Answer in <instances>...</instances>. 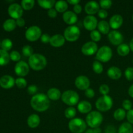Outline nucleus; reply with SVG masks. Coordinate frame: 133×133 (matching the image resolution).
Wrapping results in <instances>:
<instances>
[{"instance_id": "obj_1", "label": "nucleus", "mask_w": 133, "mask_h": 133, "mask_svg": "<svg viewBox=\"0 0 133 133\" xmlns=\"http://www.w3.org/2000/svg\"><path fill=\"white\" fill-rule=\"evenodd\" d=\"M30 103L32 109L38 112L45 111L50 106L49 99L44 94H35L32 96Z\"/></svg>"}, {"instance_id": "obj_2", "label": "nucleus", "mask_w": 133, "mask_h": 133, "mask_svg": "<svg viewBox=\"0 0 133 133\" xmlns=\"http://www.w3.org/2000/svg\"><path fill=\"white\" fill-rule=\"evenodd\" d=\"M29 65L33 70L40 71L45 68L47 65V60L42 55L35 53L29 58Z\"/></svg>"}, {"instance_id": "obj_3", "label": "nucleus", "mask_w": 133, "mask_h": 133, "mask_svg": "<svg viewBox=\"0 0 133 133\" xmlns=\"http://www.w3.org/2000/svg\"><path fill=\"white\" fill-rule=\"evenodd\" d=\"M103 117L102 114L97 111H92L88 113L86 117L87 124L91 128L95 129L99 127L102 123Z\"/></svg>"}, {"instance_id": "obj_4", "label": "nucleus", "mask_w": 133, "mask_h": 133, "mask_svg": "<svg viewBox=\"0 0 133 133\" xmlns=\"http://www.w3.org/2000/svg\"><path fill=\"white\" fill-rule=\"evenodd\" d=\"M69 129L73 133H83L87 129V123L81 118H74L68 123Z\"/></svg>"}, {"instance_id": "obj_5", "label": "nucleus", "mask_w": 133, "mask_h": 133, "mask_svg": "<svg viewBox=\"0 0 133 133\" xmlns=\"http://www.w3.org/2000/svg\"><path fill=\"white\" fill-rule=\"evenodd\" d=\"M113 100L110 96L106 95L100 97L96 101V107L98 110L102 112H106L110 110L112 107Z\"/></svg>"}, {"instance_id": "obj_6", "label": "nucleus", "mask_w": 133, "mask_h": 133, "mask_svg": "<svg viewBox=\"0 0 133 133\" xmlns=\"http://www.w3.org/2000/svg\"><path fill=\"white\" fill-rule=\"evenodd\" d=\"M62 101L69 106H74L79 102V96L76 92L74 90H67L63 92L61 96Z\"/></svg>"}, {"instance_id": "obj_7", "label": "nucleus", "mask_w": 133, "mask_h": 133, "mask_svg": "<svg viewBox=\"0 0 133 133\" xmlns=\"http://www.w3.org/2000/svg\"><path fill=\"white\" fill-rule=\"evenodd\" d=\"M112 57V51L110 47L103 45L98 49L96 53V59L99 62H107Z\"/></svg>"}, {"instance_id": "obj_8", "label": "nucleus", "mask_w": 133, "mask_h": 133, "mask_svg": "<svg viewBox=\"0 0 133 133\" xmlns=\"http://www.w3.org/2000/svg\"><path fill=\"white\" fill-rule=\"evenodd\" d=\"M81 35L80 29L76 25L68 27L64 32V36L68 42H75L78 40Z\"/></svg>"}, {"instance_id": "obj_9", "label": "nucleus", "mask_w": 133, "mask_h": 133, "mask_svg": "<svg viewBox=\"0 0 133 133\" xmlns=\"http://www.w3.org/2000/svg\"><path fill=\"white\" fill-rule=\"evenodd\" d=\"M42 36V30L36 25H32L29 27L25 31V38L31 42H35L38 40Z\"/></svg>"}, {"instance_id": "obj_10", "label": "nucleus", "mask_w": 133, "mask_h": 133, "mask_svg": "<svg viewBox=\"0 0 133 133\" xmlns=\"http://www.w3.org/2000/svg\"><path fill=\"white\" fill-rule=\"evenodd\" d=\"M16 74L19 77H25L29 71V65L24 61H19L14 67Z\"/></svg>"}, {"instance_id": "obj_11", "label": "nucleus", "mask_w": 133, "mask_h": 133, "mask_svg": "<svg viewBox=\"0 0 133 133\" xmlns=\"http://www.w3.org/2000/svg\"><path fill=\"white\" fill-rule=\"evenodd\" d=\"M9 14L13 19H18L22 18L23 15V8L18 3L11 4L8 9Z\"/></svg>"}, {"instance_id": "obj_12", "label": "nucleus", "mask_w": 133, "mask_h": 133, "mask_svg": "<svg viewBox=\"0 0 133 133\" xmlns=\"http://www.w3.org/2000/svg\"><path fill=\"white\" fill-rule=\"evenodd\" d=\"M97 45L94 42H88L81 48V52L87 56H91L97 52Z\"/></svg>"}, {"instance_id": "obj_13", "label": "nucleus", "mask_w": 133, "mask_h": 133, "mask_svg": "<svg viewBox=\"0 0 133 133\" xmlns=\"http://www.w3.org/2000/svg\"><path fill=\"white\" fill-rule=\"evenodd\" d=\"M108 38L112 44L115 45H119L123 41V35L120 32L116 30L110 31L108 35Z\"/></svg>"}, {"instance_id": "obj_14", "label": "nucleus", "mask_w": 133, "mask_h": 133, "mask_svg": "<svg viewBox=\"0 0 133 133\" xmlns=\"http://www.w3.org/2000/svg\"><path fill=\"white\" fill-rule=\"evenodd\" d=\"M75 84L78 89L81 90H86L89 88L90 82L89 79L84 75H80L77 77L75 81Z\"/></svg>"}, {"instance_id": "obj_15", "label": "nucleus", "mask_w": 133, "mask_h": 133, "mask_svg": "<svg viewBox=\"0 0 133 133\" xmlns=\"http://www.w3.org/2000/svg\"><path fill=\"white\" fill-rule=\"evenodd\" d=\"M97 19L95 16L92 15L87 16L83 20V25L85 29L88 31H94L95 29L97 27Z\"/></svg>"}, {"instance_id": "obj_16", "label": "nucleus", "mask_w": 133, "mask_h": 133, "mask_svg": "<svg viewBox=\"0 0 133 133\" xmlns=\"http://www.w3.org/2000/svg\"><path fill=\"white\" fill-rule=\"evenodd\" d=\"M15 80L10 75H3L0 78V86L5 89H9L14 87Z\"/></svg>"}, {"instance_id": "obj_17", "label": "nucleus", "mask_w": 133, "mask_h": 133, "mask_svg": "<svg viewBox=\"0 0 133 133\" xmlns=\"http://www.w3.org/2000/svg\"><path fill=\"white\" fill-rule=\"evenodd\" d=\"M85 12L89 15H93V14L98 13L99 10V4L96 1H91L87 3L84 6Z\"/></svg>"}, {"instance_id": "obj_18", "label": "nucleus", "mask_w": 133, "mask_h": 133, "mask_svg": "<svg viewBox=\"0 0 133 133\" xmlns=\"http://www.w3.org/2000/svg\"><path fill=\"white\" fill-rule=\"evenodd\" d=\"M123 22V19L122 16L119 14H114L110 18L109 21L110 27L113 29H118L122 25Z\"/></svg>"}, {"instance_id": "obj_19", "label": "nucleus", "mask_w": 133, "mask_h": 133, "mask_svg": "<svg viewBox=\"0 0 133 133\" xmlns=\"http://www.w3.org/2000/svg\"><path fill=\"white\" fill-rule=\"evenodd\" d=\"M65 40L66 39L64 36L59 34H57L51 36L49 44L54 48H60L64 44Z\"/></svg>"}, {"instance_id": "obj_20", "label": "nucleus", "mask_w": 133, "mask_h": 133, "mask_svg": "<svg viewBox=\"0 0 133 133\" xmlns=\"http://www.w3.org/2000/svg\"><path fill=\"white\" fill-rule=\"evenodd\" d=\"M63 20L68 25H73L77 21V16L74 12L66 11L63 14Z\"/></svg>"}, {"instance_id": "obj_21", "label": "nucleus", "mask_w": 133, "mask_h": 133, "mask_svg": "<svg viewBox=\"0 0 133 133\" xmlns=\"http://www.w3.org/2000/svg\"><path fill=\"white\" fill-rule=\"evenodd\" d=\"M122 73L120 69L116 66H112L107 70V75L113 80H118L122 77Z\"/></svg>"}, {"instance_id": "obj_22", "label": "nucleus", "mask_w": 133, "mask_h": 133, "mask_svg": "<svg viewBox=\"0 0 133 133\" xmlns=\"http://www.w3.org/2000/svg\"><path fill=\"white\" fill-rule=\"evenodd\" d=\"M47 96L49 99L52 101H57L61 97V92L58 88H49L47 93Z\"/></svg>"}, {"instance_id": "obj_23", "label": "nucleus", "mask_w": 133, "mask_h": 133, "mask_svg": "<svg viewBox=\"0 0 133 133\" xmlns=\"http://www.w3.org/2000/svg\"><path fill=\"white\" fill-rule=\"evenodd\" d=\"M40 123V118L37 114H32L29 116L27 119V125L31 128L34 129L37 127Z\"/></svg>"}, {"instance_id": "obj_24", "label": "nucleus", "mask_w": 133, "mask_h": 133, "mask_svg": "<svg viewBox=\"0 0 133 133\" xmlns=\"http://www.w3.org/2000/svg\"><path fill=\"white\" fill-rule=\"evenodd\" d=\"M77 109L81 113L87 114L90 113L92 110V105L90 102L87 101H81L77 105Z\"/></svg>"}, {"instance_id": "obj_25", "label": "nucleus", "mask_w": 133, "mask_h": 133, "mask_svg": "<svg viewBox=\"0 0 133 133\" xmlns=\"http://www.w3.org/2000/svg\"><path fill=\"white\" fill-rule=\"evenodd\" d=\"M110 25L107 22L104 20L100 21L97 24L99 31L104 35H107L110 32Z\"/></svg>"}, {"instance_id": "obj_26", "label": "nucleus", "mask_w": 133, "mask_h": 133, "mask_svg": "<svg viewBox=\"0 0 133 133\" xmlns=\"http://www.w3.org/2000/svg\"><path fill=\"white\" fill-rule=\"evenodd\" d=\"M16 22L14 19H8L3 23V29L7 32H10L15 29L16 27Z\"/></svg>"}, {"instance_id": "obj_27", "label": "nucleus", "mask_w": 133, "mask_h": 133, "mask_svg": "<svg viewBox=\"0 0 133 133\" xmlns=\"http://www.w3.org/2000/svg\"><path fill=\"white\" fill-rule=\"evenodd\" d=\"M130 50V47L126 44H122L117 48V52H118V55L122 57H125L127 56V55L129 53Z\"/></svg>"}, {"instance_id": "obj_28", "label": "nucleus", "mask_w": 133, "mask_h": 133, "mask_svg": "<svg viewBox=\"0 0 133 133\" xmlns=\"http://www.w3.org/2000/svg\"><path fill=\"white\" fill-rule=\"evenodd\" d=\"M55 10L58 12H66L68 6L67 1H63V0H61V1H58L56 2L55 5Z\"/></svg>"}, {"instance_id": "obj_29", "label": "nucleus", "mask_w": 133, "mask_h": 133, "mask_svg": "<svg viewBox=\"0 0 133 133\" xmlns=\"http://www.w3.org/2000/svg\"><path fill=\"white\" fill-rule=\"evenodd\" d=\"M10 59V55L8 52L2 49H0V66L7 64Z\"/></svg>"}, {"instance_id": "obj_30", "label": "nucleus", "mask_w": 133, "mask_h": 133, "mask_svg": "<svg viewBox=\"0 0 133 133\" xmlns=\"http://www.w3.org/2000/svg\"><path fill=\"white\" fill-rule=\"evenodd\" d=\"M118 133H133L132 125L129 122H125L122 123L118 130Z\"/></svg>"}, {"instance_id": "obj_31", "label": "nucleus", "mask_w": 133, "mask_h": 133, "mask_svg": "<svg viewBox=\"0 0 133 133\" xmlns=\"http://www.w3.org/2000/svg\"><path fill=\"white\" fill-rule=\"evenodd\" d=\"M38 3L41 7L49 10L55 5L56 2L55 0H38Z\"/></svg>"}, {"instance_id": "obj_32", "label": "nucleus", "mask_w": 133, "mask_h": 133, "mask_svg": "<svg viewBox=\"0 0 133 133\" xmlns=\"http://www.w3.org/2000/svg\"><path fill=\"white\" fill-rule=\"evenodd\" d=\"M127 114L123 109H118L114 113V118L117 121H122L124 119Z\"/></svg>"}, {"instance_id": "obj_33", "label": "nucleus", "mask_w": 133, "mask_h": 133, "mask_svg": "<svg viewBox=\"0 0 133 133\" xmlns=\"http://www.w3.org/2000/svg\"><path fill=\"white\" fill-rule=\"evenodd\" d=\"M35 3L34 0H23L21 3V6L24 10H29L33 8Z\"/></svg>"}, {"instance_id": "obj_34", "label": "nucleus", "mask_w": 133, "mask_h": 133, "mask_svg": "<svg viewBox=\"0 0 133 133\" xmlns=\"http://www.w3.org/2000/svg\"><path fill=\"white\" fill-rule=\"evenodd\" d=\"M1 47L2 49L6 51L11 49L12 47V42L11 40L9 38L4 39L2 42L1 43Z\"/></svg>"}, {"instance_id": "obj_35", "label": "nucleus", "mask_w": 133, "mask_h": 133, "mask_svg": "<svg viewBox=\"0 0 133 133\" xmlns=\"http://www.w3.org/2000/svg\"><path fill=\"white\" fill-rule=\"evenodd\" d=\"M76 109L75 108L70 107L67 108L64 112L65 116L68 119H74V117L76 115Z\"/></svg>"}, {"instance_id": "obj_36", "label": "nucleus", "mask_w": 133, "mask_h": 133, "mask_svg": "<svg viewBox=\"0 0 133 133\" xmlns=\"http://www.w3.org/2000/svg\"><path fill=\"white\" fill-rule=\"evenodd\" d=\"M92 68H93V70L94 71V72L97 74H101L103 71V66L102 64L98 61H96L94 62Z\"/></svg>"}, {"instance_id": "obj_37", "label": "nucleus", "mask_w": 133, "mask_h": 133, "mask_svg": "<svg viewBox=\"0 0 133 133\" xmlns=\"http://www.w3.org/2000/svg\"><path fill=\"white\" fill-rule=\"evenodd\" d=\"M22 53L26 57H30L33 55V49L29 45H24L22 48Z\"/></svg>"}, {"instance_id": "obj_38", "label": "nucleus", "mask_w": 133, "mask_h": 133, "mask_svg": "<svg viewBox=\"0 0 133 133\" xmlns=\"http://www.w3.org/2000/svg\"><path fill=\"white\" fill-rule=\"evenodd\" d=\"M90 38L94 42H99L101 38V33H100L99 31H97V30H94V31H91Z\"/></svg>"}, {"instance_id": "obj_39", "label": "nucleus", "mask_w": 133, "mask_h": 133, "mask_svg": "<svg viewBox=\"0 0 133 133\" xmlns=\"http://www.w3.org/2000/svg\"><path fill=\"white\" fill-rule=\"evenodd\" d=\"M15 84L19 88H25L27 84V82L24 78L19 77L15 80Z\"/></svg>"}, {"instance_id": "obj_40", "label": "nucleus", "mask_w": 133, "mask_h": 133, "mask_svg": "<svg viewBox=\"0 0 133 133\" xmlns=\"http://www.w3.org/2000/svg\"><path fill=\"white\" fill-rule=\"evenodd\" d=\"M112 5V2L110 0H101L99 1V5L103 9H110Z\"/></svg>"}, {"instance_id": "obj_41", "label": "nucleus", "mask_w": 133, "mask_h": 133, "mask_svg": "<svg viewBox=\"0 0 133 133\" xmlns=\"http://www.w3.org/2000/svg\"><path fill=\"white\" fill-rule=\"evenodd\" d=\"M10 58L15 62H19L21 58V55L17 51H12L10 53Z\"/></svg>"}, {"instance_id": "obj_42", "label": "nucleus", "mask_w": 133, "mask_h": 133, "mask_svg": "<svg viewBox=\"0 0 133 133\" xmlns=\"http://www.w3.org/2000/svg\"><path fill=\"white\" fill-rule=\"evenodd\" d=\"M125 76L128 81L133 80V68L129 67L125 71Z\"/></svg>"}, {"instance_id": "obj_43", "label": "nucleus", "mask_w": 133, "mask_h": 133, "mask_svg": "<svg viewBox=\"0 0 133 133\" xmlns=\"http://www.w3.org/2000/svg\"><path fill=\"white\" fill-rule=\"evenodd\" d=\"M109 91H110V88H109V86L107 84H101L99 87V92L103 96H106L109 94Z\"/></svg>"}, {"instance_id": "obj_44", "label": "nucleus", "mask_w": 133, "mask_h": 133, "mask_svg": "<svg viewBox=\"0 0 133 133\" xmlns=\"http://www.w3.org/2000/svg\"><path fill=\"white\" fill-rule=\"evenodd\" d=\"M122 106H123V109L126 110H130L132 109V104L130 100L125 99L123 101V103H122Z\"/></svg>"}, {"instance_id": "obj_45", "label": "nucleus", "mask_w": 133, "mask_h": 133, "mask_svg": "<svg viewBox=\"0 0 133 133\" xmlns=\"http://www.w3.org/2000/svg\"><path fill=\"white\" fill-rule=\"evenodd\" d=\"M51 38V37L48 34H43L40 37V40H41L42 42L44 44H48V43L50 42Z\"/></svg>"}, {"instance_id": "obj_46", "label": "nucleus", "mask_w": 133, "mask_h": 133, "mask_svg": "<svg viewBox=\"0 0 133 133\" xmlns=\"http://www.w3.org/2000/svg\"><path fill=\"white\" fill-rule=\"evenodd\" d=\"M37 91L38 88L35 85H31L28 87V88H27V92H28L29 94L30 95H34V96H35V94L37 92Z\"/></svg>"}, {"instance_id": "obj_47", "label": "nucleus", "mask_w": 133, "mask_h": 133, "mask_svg": "<svg viewBox=\"0 0 133 133\" xmlns=\"http://www.w3.org/2000/svg\"><path fill=\"white\" fill-rule=\"evenodd\" d=\"M85 96L88 98H92L95 96V92L91 88H88L85 90Z\"/></svg>"}, {"instance_id": "obj_48", "label": "nucleus", "mask_w": 133, "mask_h": 133, "mask_svg": "<svg viewBox=\"0 0 133 133\" xmlns=\"http://www.w3.org/2000/svg\"><path fill=\"white\" fill-rule=\"evenodd\" d=\"M127 118L129 123L133 124V109L129 110L127 113Z\"/></svg>"}, {"instance_id": "obj_49", "label": "nucleus", "mask_w": 133, "mask_h": 133, "mask_svg": "<svg viewBox=\"0 0 133 133\" xmlns=\"http://www.w3.org/2000/svg\"><path fill=\"white\" fill-rule=\"evenodd\" d=\"M98 16L99 18H102V19H105L108 16L107 11L105 10V9H101V10H99Z\"/></svg>"}, {"instance_id": "obj_50", "label": "nucleus", "mask_w": 133, "mask_h": 133, "mask_svg": "<svg viewBox=\"0 0 133 133\" xmlns=\"http://www.w3.org/2000/svg\"><path fill=\"white\" fill-rule=\"evenodd\" d=\"M48 14L49 16V17L51 18H54L55 17H57V11L54 9H49L48 11Z\"/></svg>"}, {"instance_id": "obj_51", "label": "nucleus", "mask_w": 133, "mask_h": 133, "mask_svg": "<svg viewBox=\"0 0 133 133\" xmlns=\"http://www.w3.org/2000/svg\"><path fill=\"white\" fill-rule=\"evenodd\" d=\"M16 25L19 27H22L25 25V19L22 18H19L18 19H17L16 20Z\"/></svg>"}, {"instance_id": "obj_52", "label": "nucleus", "mask_w": 133, "mask_h": 133, "mask_svg": "<svg viewBox=\"0 0 133 133\" xmlns=\"http://www.w3.org/2000/svg\"><path fill=\"white\" fill-rule=\"evenodd\" d=\"M105 133H116V128L112 125H109L105 129Z\"/></svg>"}, {"instance_id": "obj_53", "label": "nucleus", "mask_w": 133, "mask_h": 133, "mask_svg": "<svg viewBox=\"0 0 133 133\" xmlns=\"http://www.w3.org/2000/svg\"><path fill=\"white\" fill-rule=\"evenodd\" d=\"M74 11L75 14H79L82 11V6L79 4L74 5Z\"/></svg>"}, {"instance_id": "obj_54", "label": "nucleus", "mask_w": 133, "mask_h": 133, "mask_svg": "<svg viewBox=\"0 0 133 133\" xmlns=\"http://www.w3.org/2000/svg\"><path fill=\"white\" fill-rule=\"evenodd\" d=\"M67 2L69 3L70 4H71V5H75L79 4L80 1H79V0H68V1H67Z\"/></svg>"}, {"instance_id": "obj_55", "label": "nucleus", "mask_w": 133, "mask_h": 133, "mask_svg": "<svg viewBox=\"0 0 133 133\" xmlns=\"http://www.w3.org/2000/svg\"><path fill=\"white\" fill-rule=\"evenodd\" d=\"M128 92H129V95L133 98V84H132V85L129 87Z\"/></svg>"}, {"instance_id": "obj_56", "label": "nucleus", "mask_w": 133, "mask_h": 133, "mask_svg": "<svg viewBox=\"0 0 133 133\" xmlns=\"http://www.w3.org/2000/svg\"><path fill=\"white\" fill-rule=\"evenodd\" d=\"M94 133H101L102 132L101 128H99V127H97V128L94 129Z\"/></svg>"}, {"instance_id": "obj_57", "label": "nucleus", "mask_w": 133, "mask_h": 133, "mask_svg": "<svg viewBox=\"0 0 133 133\" xmlns=\"http://www.w3.org/2000/svg\"><path fill=\"white\" fill-rule=\"evenodd\" d=\"M129 47H130V49H131V50L133 52V38H132V40H131V42H130Z\"/></svg>"}, {"instance_id": "obj_58", "label": "nucleus", "mask_w": 133, "mask_h": 133, "mask_svg": "<svg viewBox=\"0 0 133 133\" xmlns=\"http://www.w3.org/2000/svg\"><path fill=\"white\" fill-rule=\"evenodd\" d=\"M85 133H94V129H89L87 130L86 131Z\"/></svg>"}, {"instance_id": "obj_59", "label": "nucleus", "mask_w": 133, "mask_h": 133, "mask_svg": "<svg viewBox=\"0 0 133 133\" xmlns=\"http://www.w3.org/2000/svg\"><path fill=\"white\" fill-rule=\"evenodd\" d=\"M132 21H133V15H132Z\"/></svg>"}, {"instance_id": "obj_60", "label": "nucleus", "mask_w": 133, "mask_h": 133, "mask_svg": "<svg viewBox=\"0 0 133 133\" xmlns=\"http://www.w3.org/2000/svg\"><path fill=\"white\" fill-rule=\"evenodd\" d=\"M0 46H1V42H0Z\"/></svg>"}]
</instances>
